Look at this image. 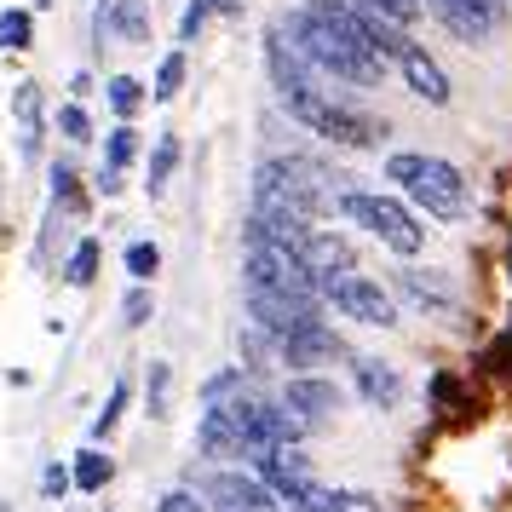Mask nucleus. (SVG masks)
Instances as JSON below:
<instances>
[{"mask_svg": "<svg viewBox=\"0 0 512 512\" xmlns=\"http://www.w3.org/2000/svg\"><path fill=\"white\" fill-rule=\"evenodd\" d=\"M386 179H392L420 213H432L443 225H455L466 219L472 208V190H466V173L455 162H443V156H420V150H392L386 156Z\"/></svg>", "mask_w": 512, "mask_h": 512, "instance_id": "3", "label": "nucleus"}, {"mask_svg": "<svg viewBox=\"0 0 512 512\" xmlns=\"http://www.w3.org/2000/svg\"><path fill=\"white\" fill-rule=\"evenodd\" d=\"M213 12H219V18H236V12H242V0H213Z\"/></svg>", "mask_w": 512, "mask_h": 512, "instance_id": "43", "label": "nucleus"}, {"mask_svg": "<svg viewBox=\"0 0 512 512\" xmlns=\"http://www.w3.org/2000/svg\"><path fill=\"white\" fill-rule=\"evenodd\" d=\"M340 213L351 225H363L374 242H386L397 259H415L426 248V225L415 219V208H403L397 196H380V190H340Z\"/></svg>", "mask_w": 512, "mask_h": 512, "instance_id": "5", "label": "nucleus"}, {"mask_svg": "<svg viewBox=\"0 0 512 512\" xmlns=\"http://www.w3.org/2000/svg\"><path fill=\"white\" fill-rule=\"evenodd\" d=\"M104 98H110L116 121H139V110L150 104V87H144L139 75H110L104 81Z\"/></svg>", "mask_w": 512, "mask_h": 512, "instance_id": "25", "label": "nucleus"}, {"mask_svg": "<svg viewBox=\"0 0 512 512\" xmlns=\"http://www.w3.org/2000/svg\"><path fill=\"white\" fill-rule=\"evenodd\" d=\"M156 512H213L202 489H162L156 495Z\"/></svg>", "mask_w": 512, "mask_h": 512, "instance_id": "35", "label": "nucleus"}, {"mask_svg": "<svg viewBox=\"0 0 512 512\" xmlns=\"http://www.w3.org/2000/svg\"><path fill=\"white\" fill-rule=\"evenodd\" d=\"M127 403H133V380L121 374L116 386H110V397H104V409H98V420H93V438H98V443H104V438H110V432L121 426V415H127Z\"/></svg>", "mask_w": 512, "mask_h": 512, "instance_id": "28", "label": "nucleus"}, {"mask_svg": "<svg viewBox=\"0 0 512 512\" xmlns=\"http://www.w3.org/2000/svg\"><path fill=\"white\" fill-rule=\"evenodd\" d=\"M144 47L150 41V6L144 0H98L93 6V47L110 52V47Z\"/></svg>", "mask_w": 512, "mask_h": 512, "instance_id": "13", "label": "nucleus"}, {"mask_svg": "<svg viewBox=\"0 0 512 512\" xmlns=\"http://www.w3.org/2000/svg\"><path fill=\"white\" fill-rule=\"evenodd\" d=\"M93 190H98V196H121V167H98Z\"/></svg>", "mask_w": 512, "mask_h": 512, "instance_id": "41", "label": "nucleus"}, {"mask_svg": "<svg viewBox=\"0 0 512 512\" xmlns=\"http://www.w3.org/2000/svg\"><path fill=\"white\" fill-rule=\"evenodd\" d=\"M98 265H104V248H98V236H75L58 271H64V282H70V288H93V282H98Z\"/></svg>", "mask_w": 512, "mask_h": 512, "instance_id": "22", "label": "nucleus"}, {"mask_svg": "<svg viewBox=\"0 0 512 512\" xmlns=\"http://www.w3.org/2000/svg\"><path fill=\"white\" fill-rule=\"evenodd\" d=\"M225 409L236 415V426L248 432V443H305L311 438V420L300 415V409H288L282 397H271L265 386H259V374L242 386L236 397H225Z\"/></svg>", "mask_w": 512, "mask_h": 512, "instance_id": "7", "label": "nucleus"}, {"mask_svg": "<svg viewBox=\"0 0 512 512\" xmlns=\"http://www.w3.org/2000/svg\"><path fill=\"white\" fill-rule=\"evenodd\" d=\"M300 259L311 265V277L328 288L334 277L357 271V242H351V236H340V231H328V225H311V231H305V242H300Z\"/></svg>", "mask_w": 512, "mask_h": 512, "instance_id": "17", "label": "nucleus"}, {"mask_svg": "<svg viewBox=\"0 0 512 512\" xmlns=\"http://www.w3.org/2000/svg\"><path fill=\"white\" fill-rule=\"evenodd\" d=\"M52 202H64L75 219H87V208H93V190L81 185V167H75V162H52Z\"/></svg>", "mask_w": 512, "mask_h": 512, "instance_id": "24", "label": "nucleus"}, {"mask_svg": "<svg viewBox=\"0 0 512 512\" xmlns=\"http://www.w3.org/2000/svg\"><path fill=\"white\" fill-rule=\"evenodd\" d=\"M133 162H139V127L133 121H116V133L104 139V167H121L127 173Z\"/></svg>", "mask_w": 512, "mask_h": 512, "instance_id": "29", "label": "nucleus"}, {"mask_svg": "<svg viewBox=\"0 0 512 512\" xmlns=\"http://www.w3.org/2000/svg\"><path fill=\"white\" fill-rule=\"evenodd\" d=\"M70 93H75V98L93 93V70H75V75H70Z\"/></svg>", "mask_w": 512, "mask_h": 512, "instance_id": "42", "label": "nucleus"}, {"mask_svg": "<svg viewBox=\"0 0 512 512\" xmlns=\"http://www.w3.org/2000/svg\"><path fill=\"white\" fill-rule=\"evenodd\" d=\"M12 116H18V127H41V81L12 87Z\"/></svg>", "mask_w": 512, "mask_h": 512, "instance_id": "33", "label": "nucleus"}, {"mask_svg": "<svg viewBox=\"0 0 512 512\" xmlns=\"http://www.w3.org/2000/svg\"><path fill=\"white\" fill-rule=\"evenodd\" d=\"M277 29L305 52V58H311V64H317V75H334V81H346V87H380L386 70H392V58H380L369 41H357V35H346V29L311 18L305 6L282 12Z\"/></svg>", "mask_w": 512, "mask_h": 512, "instance_id": "2", "label": "nucleus"}, {"mask_svg": "<svg viewBox=\"0 0 512 512\" xmlns=\"http://www.w3.org/2000/svg\"><path fill=\"white\" fill-rule=\"evenodd\" d=\"M397 75H403V87H409L420 104H432V110H443V104L455 98V87H449L443 64H438L426 47H420V41H409V47L397 52Z\"/></svg>", "mask_w": 512, "mask_h": 512, "instance_id": "18", "label": "nucleus"}, {"mask_svg": "<svg viewBox=\"0 0 512 512\" xmlns=\"http://www.w3.org/2000/svg\"><path fill=\"white\" fill-rule=\"evenodd\" d=\"M248 288H271V294H288V300L323 305V282L311 277L300 248L294 242H271V236L248 242Z\"/></svg>", "mask_w": 512, "mask_h": 512, "instance_id": "6", "label": "nucleus"}, {"mask_svg": "<svg viewBox=\"0 0 512 512\" xmlns=\"http://www.w3.org/2000/svg\"><path fill=\"white\" fill-rule=\"evenodd\" d=\"M346 369H351V386H357V397L369 403L374 415H392L397 403H403V374H397L386 357H363V351H351Z\"/></svg>", "mask_w": 512, "mask_h": 512, "instance_id": "16", "label": "nucleus"}, {"mask_svg": "<svg viewBox=\"0 0 512 512\" xmlns=\"http://www.w3.org/2000/svg\"><path fill=\"white\" fill-rule=\"evenodd\" d=\"M185 87V52H167L162 64H156V87H150V104H173Z\"/></svg>", "mask_w": 512, "mask_h": 512, "instance_id": "30", "label": "nucleus"}, {"mask_svg": "<svg viewBox=\"0 0 512 512\" xmlns=\"http://www.w3.org/2000/svg\"><path fill=\"white\" fill-rule=\"evenodd\" d=\"M52 127H58V139H70V144H93V116H87V104H81V98L64 104V110L52 116Z\"/></svg>", "mask_w": 512, "mask_h": 512, "instance_id": "31", "label": "nucleus"}, {"mask_svg": "<svg viewBox=\"0 0 512 512\" xmlns=\"http://www.w3.org/2000/svg\"><path fill=\"white\" fill-rule=\"evenodd\" d=\"M271 351H277V363H288V369H328V363H346V357H351L346 334L328 323L323 311H317V317H305V323H294L288 334H277Z\"/></svg>", "mask_w": 512, "mask_h": 512, "instance_id": "8", "label": "nucleus"}, {"mask_svg": "<svg viewBox=\"0 0 512 512\" xmlns=\"http://www.w3.org/2000/svg\"><path fill=\"white\" fill-rule=\"evenodd\" d=\"M397 294L415 311H426V317H449L455 311V282H449V271H432V265H403L397 271Z\"/></svg>", "mask_w": 512, "mask_h": 512, "instance_id": "19", "label": "nucleus"}, {"mask_svg": "<svg viewBox=\"0 0 512 512\" xmlns=\"http://www.w3.org/2000/svg\"><path fill=\"white\" fill-rule=\"evenodd\" d=\"M507 6L512 0H426V12H432L455 41H466V47H489V35L501 29Z\"/></svg>", "mask_w": 512, "mask_h": 512, "instance_id": "11", "label": "nucleus"}, {"mask_svg": "<svg viewBox=\"0 0 512 512\" xmlns=\"http://www.w3.org/2000/svg\"><path fill=\"white\" fill-rule=\"evenodd\" d=\"M323 305H305V300H288V294H271V288H248V317H254L259 334H288L294 323H305V317H317Z\"/></svg>", "mask_w": 512, "mask_h": 512, "instance_id": "20", "label": "nucleus"}, {"mask_svg": "<svg viewBox=\"0 0 512 512\" xmlns=\"http://www.w3.org/2000/svg\"><path fill=\"white\" fill-rule=\"evenodd\" d=\"M248 432L236 426V415L225 403H202V420H196V455L213 466H231V461H248Z\"/></svg>", "mask_w": 512, "mask_h": 512, "instance_id": "14", "label": "nucleus"}, {"mask_svg": "<svg viewBox=\"0 0 512 512\" xmlns=\"http://www.w3.org/2000/svg\"><path fill=\"white\" fill-rule=\"evenodd\" d=\"M461 397V380L455 374H432V409H449Z\"/></svg>", "mask_w": 512, "mask_h": 512, "instance_id": "39", "label": "nucleus"}, {"mask_svg": "<svg viewBox=\"0 0 512 512\" xmlns=\"http://www.w3.org/2000/svg\"><path fill=\"white\" fill-rule=\"evenodd\" d=\"M144 415L173 420V363H150V374H144Z\"/></svg>", "mask_w": 512, "mask_h": 512, "instance_id": "26", "label": "nucleus"}, {"mask_svg": "<svg viewBox=\"0 0 512 512\" xmlns=\"http://www.w3.org/2000/svg\"><path fill=\"white\" fill-rule=\"evenodd\" d=\"M150 317H156V300H150V288H144V282L133 288V294H121V323H127V328H144Z\"/></svg>", "mask_w": 512, "mask_h": 512, "instance_id": "34", "label": "nucleus"}, {"mask_svg": "<svg viewBox=\"0 0 512 512\" xmlns=\"http://www.w3.org/2000/svg\"><path fill=\"white\" fill-rule=\"evenodd\" d=\"M0 512H12V507H6V501H0Z\"/></svg>", "mask_w": 512, "mask_h": 512, "instance_id": "45", "label": "nucleus"}, {"mask_svg": "<svg viewBox=\"0 0 512 512\" xmlns=\"http://www.w3.org/2000/svg\"><path fill=\"white\" fill-rule=\"evenodd\" d=\"M357 6H369V12H386V18H397V24L415 29V18L426 12V0H357Z\"/></svg>", "mask_w": 512, "mask_h": 512, "instance_id": "37", "label": "nucleus"}, {"mask_svg": "<svg viewBox=\"0 0 512 512\" xmlns=\"http://www.w3.org/2000/svg\"><path fill=\"white\" fill-rule=\"evenodd\" d=\"M282 403L300 409L311 426H323V420H334L340 409H346V386H334L323 369H294V380L282 386Z\"/></svg>", "mask_w": 512, "mask_h": 512, "instance_id": "15", "label": "nucleus"}, {"mask_svg": "<svg viewBox=\"0 0 512 512\" xmlns=\"http://www.w3.org/2000/svg\"><path fill=\"white\" fill-rule=\"evenodd\" d=\"M202 495H208L213 512H282L277 489L265 484L254 466H248V472H236V466H213V472H202Z\"/></svg>", "mask_w": 512, "mask_h": 512, "instance_id": "9", "label": "nucleus"}, {"mask_svg": "<svg viewBox=\"0 0 512 512\" xmlns=\"http://www.w3.org/2000/svg\"><path fill=\"white\" fill-rule=\"evenodd\" d=\"M323 305H334L340 317H357V323H369V328H397V300L380 288V282L357 277V271H346V277L328 282Z\"/></svg>", "mask_w": 512, "mask_h": 512, "instance_id": "10", "label": "nucleus"}, {"mask_svg": "<svg viewBox=\"0 0 512 512\" xmlns=\"http://www.w3.org/2000/svg\"><path fill=\"white\" fill-rule=\"evenodd\" d=\"M340 512H380V501L369 489H340Z\"/></svg>", "mask_w": 512, "mask_h": 512, "instance_id": "40", "label": "nucleus"}, {"mask_svg": "<svg viewBox=\"0 0 512 512\" xmlns=\"http://www.w3.org/2000/svg\"><path fill=\"white\" fill-rule=\"evenodd\" d=\"M47 6H52V0H35V12H47Z\"/></svg>", "mask_w": 512, "mask_h": 512, "instance_id": "44", "label": "nucleus"}, {"mask_svg": "<svg viewBox=\"0 0 512 512\" xmlns=\"http://www.w3.org/2000/svg\"><path fill=\"white\" fill-rule=\"evenodd\" d=\"M110 478H116V461H110V449H104V443H87V449H75L70 484L81 489V495H98V489H110Z\"/></svg>", "mask_w": 512, "mask_h": 512, "instance_id": "21", "label": "nucleus"}, {"mask_svg": "<svg viewBox=\"0 0 512 512\" xmlns=\"http://www.w3.org/2000/svg\"><path fill=\"white\" fill-rule=\"evenodd\" d=\"M35 47V12L29 6H6L0 12V52H29Z\"/></svg>", "mask_w": 512, "mask_h": 512, "instance_id": "27", "label": "nucleus"}, {"mask_svg": "<svg viewBox=\"0 0 512 512\" xmlns=\"http://www.w3.org/2000/svg\"><path fill=\"white\" fill-rule=\"evenodd\" d=\"M288 116L300 121L305 133H317V139H328V144H346V150H380L386 144V121L380 116H363L357 104H346V98H334L328 87H294V93H282L277 98Z\"/></svg>", "mask_w": 512, "mask_h": 512, "instance_id": "4", "label": "nucleus"}, {"mask_svg": "<svg viewBox=\"0 0 512 512\" xmlns=\"http://www.w3.org/2000/svg\"><path fill=\"white\" fill-rule=\"evenodd\" d=\"M340 179L334 167L311 162V156H265L254 167V213H294L323 225L328 213H340Z\"/></svg>", "mask_w": 512, "mask_h": 512, "instance_id": "1", "label": "nucleus"}, {"mask_svg": "<svg viewBox=\"0 0 512 512\" xmlns=\"http://www.w3.org/2000/svg\"><path fill=\"white\" fill-rule=\"evenodd\" d=\"M248 466L277 489L282 507H288L300 489L317 484V478H311V455H300V443H259V449H248Z\"/></svg>", "mask_w": 512, "mask_h": 512, "instance_id": "12", "label": "nucleus"}, {"mask_svg": "<svg viewBox=\"0 0 512 512\" xmlns=\"http://www.w3.org/2000/svg\"><path fill=\"white\" fill-rule=\"evenodd\" d=\"M70 466H58V461H52V466H41V495H47V501H64V495H70Z\"/></svg>", "mask_w": 512, "mask_h": 512, "instance_id": "38", "label": "nucleus"}, {"mask_svg": "<svg viewBox=\"0 0 512 512\" xmlns=\"http://www.w3.org/2000/svg\"><path fill=\"white\" fill-rule=\"evenodd\" d=\"M173 173H179V139H173V133H162V139H156V150H150L144 196H150V202H162V196H167V185H173Z\"/></svg>", "mask_w": 512, "mask_h": 512, "instance_id": "23", "label": "nucleus"}, {"mask_svg": "<svg viewBox=\"0 0 512 512\" xmlns=\"http://www.w3.org/2000/svg\"><path fill=\"white\" fill-rule=\"evenodd\" d=\"M156 271H162V248H156V242H127V277L150 282Z\"/></svg>", "mask_w": 512, "mask_h": 512, "instance_id": "32", "label": "nucleus"}, {"mask_svg": "<svg viewBox=\"0 0 512 512\" xmlns=\"http://www.w3.org/2000/svg\"><path fill=\"white\" fill-rule=\"evenodd\" d=\"M213 18V0H185V12H179V41H196Z\"/></svg>", "mask_w": 512, "mask_h": 512, "instance_id": "36", "label": "nucleus"}]
</instances>
